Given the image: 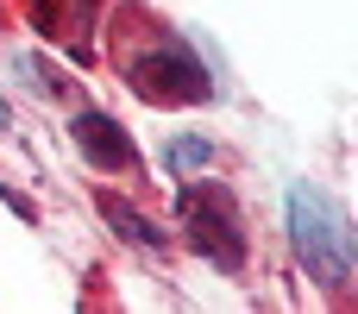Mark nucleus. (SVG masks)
<instances>
[{"label": "nucleus", "instance_id": "nucleus-1", "mask_svg": "<svg viewBox=\"0 0 358 314\" xmlns=\"http://www.w3.org/2000/svg\"><path fill=\"white\" fill-rule=\"evenodd\" d=\"M113 57H120L132 94L151 101V107H195V101H208V69L195 63V50L176 31L151 25V19H138V31H120Z\"/></svg>", "mask_w": 358, "mask_h": 314}, {"label": "nucleus", "instance_id": "nucleus-2", "mask_svg": "<svg viewBox=\"0 0 358 314\" xmlns=\"http://www.w3.org/2000/svg\"><path fill=\"white\" fill-rule=\"evenodd\" d=\"M289 227H296V252L308 258V271L340 290L352 277V233H346V214L321 195V189H289Z\"/></svg>", "mask_w": 358, "mask_h": 314}, {"label": "nucleus", "instance_id": "nucleus-3", "mask_svg": "<svg viewBox=\"0 0 358 314\" xmlns=\"http://www.w3.org/2000/svg\"><path fill=\"white\" fill-rule=\"evenodd\" d=\"M182 227H189V245L208 252L220 271H239L245 264V227H239V201L227 189H189L182 195Z\"/></svg>", "mask_w": 358, "mask_h": 314}, {"label": "nucleus", "instance_id": "nucleus-4", "mask_svg": "<svg viewBox=\"0 0 358 314\" xmlns=\"http://www.w3.org/2000/svg\"><path fill=\"white\" fill-rule=\"evenodd\" d=\"M76 145H82V157H88L94 170H126V164H132V138H126V126L107 120V113H82V120H76Z\"/></svg>", "mask_w": 358, "mask_h": 314}, {"label": "nucleus", "instance_id": "nucleus-5", "mask_svg": "<svg viewBox=\"0 0 358 314\" xmlns=\"http://www.w3.org/2000/svg\"><path fill=\"white\" fill-rule=\"evenodd\" d=\"M101 208H107V220L120 227V239H132V245H164V239H157V233H151V227H145V220H138V214H132L126 201H113V195H101Z\"/></svg>", "mask_w": 358, "mask_h": 314}, {"label": "nucleus", "instance_id": "nucleus-6", "mask_svg": "<svg viewBox=\"0 0 358 314\" xmlns=\"http://www.w3.org/2000/svg\"><path fill=\"white\" fill-rule=\"evenodd\" d=\"M201 164H208V145H201V138H176V145H170V170H176V176H189V170H201Z\"/></svg>", "mask_w": 358, "mask_h": 314}, {"label": "nucleus", "instance_id": "nucleus-7", "mask_svg": "<svg viewBox=\"0 0 358 314\" xmlns=\"http://www.w3.org/2000/svg\"><path fill=\"white\" fill-rule=\"evenodd\" d=\"M25 6H31V19H38V31H44V38H57V31H63V13H57V0H25Z\"/></svg>", "mask_w": 358, "mask_h": 314}, {"label": "nucleus", "instance_id": "nucleus-8", "mask_svg": "<svg viewBox=\"0 0 358 314\" xmlns=\"http://www.w3.org/2000/svg\"><path fill=\"white\" fill-rule=\"evenodd\" d=\"M76 6H82V13H94V6H101V0H76Z\"/></svg>", "mask_w": 358, "mask_h": 314}]
</instances>
